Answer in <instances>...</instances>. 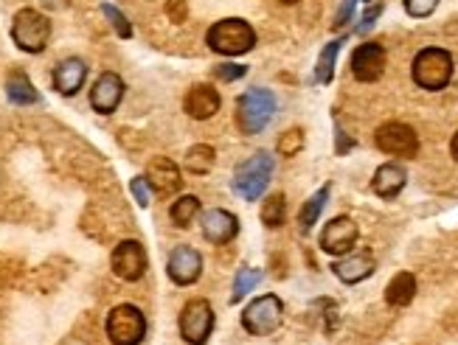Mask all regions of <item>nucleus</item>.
Returning a JSON list of instances; mask_svg holds the SVG:
<instances>
[{"instance_id": "nucleus-7", "label": "nucleus", "mask_w": 458, "mask_h": 345, "mask_svg": "<svg viewBox=\"0 0 458 345\" xmlns=\"http://www.w3.org/2000/svg\"><path fill=\"white\" fill-rule=\"evenodd\" d=\"M282 318H284V303L276 295H261V298L245 306L242 326L253 337H268L282 326Z\"/></svg>"}, {"instance_id": "nucleus-19", "label": "nucleus", "mask_w": 458, "mask_h": 345, "mask_svg": "<svg viewBox=\"0 0 458 345\" xmlns=\"http://www.w3.org/2000/svg\"><path fill=\"white\" fill-rule=\"evenodd\" d=\"M332 272L340 278L343 284H360V281H366V278L374 272V256H371V250L352 253L346 258L335 261Z\"/></svg>"}, {"instance_id": "nucleus-30", "label": "nucleus", "mask_w": 458, "mask_h": 345, "mask_svg": "<svg viewBox=\"0 0 458 345\" xmlns=\"http://www.w3.org/2000/svg\"><path fill=\"white\" fill-rule=\"evenodd\" d=\"M304 150V133L296 126V129H287V133L279 138V155L284 157H292V155H299Z\"/></svg>"}, {"instance_id": "nucleus-10", "label": "nucleus", "mask_w": 458, "mask_h": 345, "mask_svg": "<svg viewBox=\"0 0 458 345\" xmlns=\"http://www.w3.org/2000/svg\"><path fill=\"white\" fill-rule=\"evenodd\" d=\"M110 267L116 272L121 281H138L146 272V250L144 244L136 242V239H127L121 242L116 250H113V258H110Z\"/></svg>"}, {"instance_id": "nucleus-20", "label": "nucleus", "mask_w": 458, "mask_h": 345, "mask_svg": "<svg viewBox=\"0 0 458 345\" xmlns=\"http://www.w3.org/2000/svg\"><path fill=\"white\" fill-rule=\"evenodd\" d=\"M408 183V174L400 163H385L377 172H374V180H371V188L383 200H394V196L405 188Z\"/></svg>"}, {"instance_id": "nucleus-2", "label": "nucleus", "mask_w": 458, "mask_h": 345, "mask_svg": "<svg viewBox=\"0 0 458 345\" xmlns=\"http://www.w3.org/2000/svg\"><path fill=\"white\" fill-rule=\"evenodd\" d=\"M273 112H276V96L270 90H261L253 88L248 93L239 96L237 102V126L242 135H256L261 133L270 121H273Z\"/></svg>"}, {"instance_id": "nucleus-12", "label": "nucleus", "mask_w": 458, "mask_h": 345, "mask_svg": "<svg viewBox=\"0 0 458 345\" xmlns=\"http://www.w3.org/2000/svg\"><path fill=\"white\" fill-rule=\"evenodd\" d=\"M385 71V48L377 42L357 45L352 54V73L357 81H377Z\"/></svg>"}, {"instance_id": "nucleus-22", "label": "nucleus", "mask_w": 458, "mask_h": 345, "mask_svg": "<svg viewBox=\"0 0 458 345\" xmlns=\"http://www.w3.org/2000/svg\"><path fill=\"white\" fill-rule=\"evenodd\" d=\"M6 96H9V102L12 104H35L37 102V90L35 85L28 81V76L23 71H12L9 79H6Z\"/></svg>"}, {"instance_id": "nucleus-35", "label": "nucleus", "mask_w": 458, "mask_h": 345, "mask_svg": "<svg viewBox=\"0 0 458 345\" xmlns=\"http://www.w3.org/2000/svg\"><path fill=\"white\" fill-rule=\"evenodd\" d=\"M380 14H383V4H371L366 9V14H363V20H360V26H357V34H366V31L374 26V20H377Z\"/></svg>"}, {"instance_id": "nucleus-31", "label": "nucleus", "mask_w": 458, "mask_h": 345, "mask_svg": "<svg viewBox=\"0 0 458 345\" xmlns=\"http://www.w3.org/2000/svg\"><path fill=\"white\" fill-rule=\"evenodd\" d=\"M129 191H133L136 203H138L141 208H150V203H152V188H150V180H146V177H136L133 183H129Z\"/></svg>"}, {"instance_id": "nucleus-17", "label": "nucleus", "mask_w": 458, "mask_h": 345, "mask_svg": "<svg viewBox=\"0 0 458 345\" xmlns=\"http://www.w3.org/2000/svg\"><path fill=\"white\" fill-rule=\"evenodd\" d=\"M183 107L194 121H208L220 110V93L211 85H194L183 98Z\"/></svg>"}, {"instance_id": "nucleus-6", "label": "nucleus", "mask_w": 458, "mask_h": 345, "mask_svg": "<svg viewBox=\"0 0 458 345\" xmlns=\"http://www.w3.org/2000/svg\"><path fill=\"white\" fill-rule=\"evenodd\" d=\"M273 177V157L268 152H256L253 157H248L245 163L237 166V174H234V188L239 196L245 200H259L261 191L268 188Z\"/></svg>"}, {"instance_id": "nucleus-21", "label": "nucleus", "mask_w": 458, "mask_h": 345, "mask_svg": "<svg viewBox=\"0 0 458 345\" xmlns=\"http://www.w3.org/2000/svg\"><path fill=\"white\" fill-rule=\"evenodd\" d=\"M416 295V278L411 272H400L391 278V284L385 287V301L391 306H408Z\"/></svg>"}, {"instance_id": "nucleus-37", "label": "nucleus", "mask_w": 458, "mask_h": 345, "mask_svg": "<svg viewBox=\"0 0 458 345\" xmlns=\"http://www.w3.org/2000/svg\"><path fill=\"white\" fill-rule=\"evenodd\" d=\"M40 4H43L45 9H51V12H59V9L68 6V0H40Z\"/></svg>"}, {"instance_id": "nucleus-16", "label": "nucleus", "mask_w": 458, "mask_h": 345, "mask_svg": "<svg viewBox=\"0 0 458 345\" xmlns=\"http://www.w3.org/2000/svg\"><path fill=\"white\" fill-rule=\"evenodd\" d=\"M146 180H150V186L163 194V196H172L183 188V177H180V169L169 157H155L150 163V169H146Z\"/></svg>"}, {"instance_id": "nucleus-24", "label": "nucleus", "mask_w": 458, "mask_h": 345, "mask_svg": "<svg viewBox=\"0 0 458 345\" xmlns=\"http://www.w3.org/2000/svg\"><path fill=\"white\" fill-rule=\"evenodd\" d=\"M340 45H343V40H332V42L321 51V57H318V65H315V81H321V85H330L332 76H335V62H338V54H340Z\"/></svg>"}, {"instance_id": "nucleus-1", "label": "nucleus", "mask_w": 458, "mask_h": 345, "mask_svg": "<svg viewBox=\"0 0 458 345\" xmlns=\"http://www.w3.org/2000/svg\"><path fill=\"white\" fill-rule=\"evenodd\" d=\"M206 42H208L211 51H217L222 57H239V54L253 51L256 31L251 28L248 20L225 18V20H220V23H214V26L208 28Z\"/></svg>"}, {"instance_id": "nucleus-34", "label": "nucleus", "mask_w": 458, "mask_h": 345, "mask_svg": "<svg viewBox=\"0 0 458 345\" xmlns=\"http://www.w3.org/2000/svg\"><path fill=\"white\" fill-rule=\"evenodd\" d=\"M357 4L360 0H343V6L338 9V14H335V28H343L349 20H352V14H354V9H357Z\"/></svg>"}, {"instance_id": "nucleus-32", "label": "nucleus", "mask_w": 458, "mask_h": 345, "mask_svg": "<svg viewBox=\"0 0 458 345\" xmlns=\"http://www.w3.org/2000/svg\"><path fill=\"white\" fill-rule=\"evenodd\" d=\"M439 6V0H405V12L411 14V18H428L433 14Z\"/></svg>"}, {"instance_id": "nucleus-23", "label": "nucleus", "mask_w": 458, "mask_h": 345, "mask_svg": "<svg viewBox=\"0 0 458 345\" xmlns=\"http://www.w3.org/2000/svg\"><path fill=\"white\" fill-rule=\"evenodd\" d=\"M326 200H330V186L318 188V191L304 203V208H301V213H299V225H301V230H309V227H313V225L318 222V217H321V211H323Z\"/></svg>"}, {"instance_id": "nucleus-14", "label": "nucleus", "mask_w": 458, "mask_h": 345, "mask_svg": "<svg viewBox=\"0 0 458 345\" xmlns=\"http://www.w3.org/2000/svg\"><path fill=\"white\" fill-rule=\"evenodd\" d=\"M121 98H124V81L119 73H102L99 79H96V85L90 90V107L96 112H102V115H110V112H116V107L121 104Z\"/></svg>"}, {"instance_id": "nucleus-28", "label": "nucleus", "mask_w": 458, "mask_h": 345, "mask_svg": "<svg viewBox=\"0 0 458 345\" xmlns=\"http://www.w3.org/2000/svg\"><path fill=\"white\" fill-rule=\"evenodd\" d=\"M259 281H261V270H253V267L239 270V272H237V278H234V295H231V301H234V303H239V301L245 298V295L256 289V284H259Z\"/></svg>"}, {"instance_id": "nucleus-39", "label": "nucleus", "mask_w": 458, "mask_h": 345, "mask_svg": "<svg viewBox=\"0 0 458 345\" xmlns=\"http://www.w3.org/2000/svg\"><path fill=\"white\" fill-rule=\"evenodd\" d=\"M282 4H296V0H282Z\"/></svg>"}, {"instance_id": "nucleus-29", "label": "nucleus", "mask_w": 458, "mask_h": 345, "mask_svg": "<svg viewBox=\"0 0 458 345\" xmlns=\"http://www.w3.org/2000/svg\"><path fill=\"white\" fill-rule=\"evenodd\" d=\"M102 14L110 20V26L116 28V34L121 37V40H129L133 37V26H129V20L124 18V14L116 9V6H110V4H102Z\"/></svg>"}, {"instance_id": "nucleus-26", "label": "nucleus", "mask_w": 458, "mask_h": 345, "mask_svg": "<svg viewBox=\"0 0 458 345\" xmlns=\"http://www.w3.org/2000/svg\"><path fill=\"white\" fill-rule=\"evenodd\" d=\"M284 213H287L284 194H270L265 200V205H261V222H265L268 227H282Z\"/></svg>"}, {"instance_id": "nucleus-8", "label": "nucleus", "mask_w": 458, "mask_h": 345, "mask_svg": "<svg viewBox=\"0 0 458 345\" xmlns=\"http://www.w3.org/2000/svg\"><path fill=\"white\" fill-rule=\"evenodd\" d=\"M211 332H214V309H211V303L203 298L189 301L180 311V337L189 345H206Z\"/></svg>"}, {"instance_id": "nucleus-11", "label": "nucleus", "mask_w": 458, "mask_h": 345, "mask_svg": "<svg viewBox=\"0 0 458 345\" xmlns=\"http://www.w3.org/2000/svg\"><path fill=\"white\" fill-rule=\"evenodd\" d=\"M357 242V225L349 217H335L321 234V250L330 256H346Z\"/></svg>"}, {"instance_id": "nucleus-18", "label": "nucleus", "mask_w": 458, "mask_h": 345, "mask_svg": "<svg viewBox=\"0 0 458 345\" xmlns=\"http://www.w3.org/2000/svg\"><path fill=\"white\" fill-rule=\"evenodd\" d=\"M85 79H88V65L76 57L62 59L54 68V88L62 96H76L82 85H85Z\"/></svg>"}, {"instance_id": "nucleus-4", "label": "nucleus", "mask_w": 458, "mask_h": 345, "mask_svg": "<svg viewBox=\"0 0 458 345\" xmlns=\"http://www.w3.org/2000/svg\"><path fill=\"white\" fill-rule=\"evenodd\" d=\"M12 40L20 51L40 54L51 40V20L37 9H20L12 23Z\"/></svg>"}, {"instance_id": "nucleus-9", "label": "nucleus", "mask_w": 458, "mask_h": 345, "mask_svg": "<svg viewBox=\"0 0 458 345\" xmlns=\"http://www.w3.org/2000/svg\"><path fill=\"white\" fill-rule=\"evenodd\" d=\"M374 141H377V146L385 155H394V157H414L419 152L416 133L408 124H400V121L383 124L377 129V135H374Z\"/></svg>"}, {"instance_id": "nucleus-5", "label": "nucleus", "mask_w": 458, "mask_h": 345, "mask_svg": "<svg viewBox=\"0 0 458 345\" xmlns=\"http://www.w3.org/2000/svg\"><path fill=\"white\" fill-rule=\"evenodd\" d=\"M107 337L113 345H141L146 337V318L133 303H121L107 315Z\"/></svg>"}, {"instance_id": "nucleus-33", "label": "nucleus", "mask_w": 458, "mask_h": 345, "mask_svg": "<svg viewBox=\"0 0 458 345\" xmlns=\"http://www.w3.org/2000/svg\"><path fill=\"white\" fill-rule=\"evenodd\" d=\"M245 73H248V68H245V65H234V62H225V65H217V68H214V76L220 81H237Z\"/></svg>"}, {"instance_id": "nucleus-25", "label": "nucleus", "mask_w": 458, "mask_h": 345, "mask_svg": "<svg viewBox=\"0 0 458 345\" xmlns=\"http://www.w3.org/2000/svg\"><path fill=\"white\" fill-rule=\"evenodd\" d=\"M214 160H217L214 150L206 143H198V146H191L189 155H186V169L191 174H208L211 169H214Z\"/></svg>"}, {"instance_id": "nucleus-13", "label": "nucleus", "mask_w": 458, "mask_h": 345, "mask_svg": "<svg viewBox=\"0 0 458 345\" xmlns=\"http://www.w3.org/2000/svg\"><path fill=\"white\" fill-rule=\"evenodd\" d=\"M169 278L177 284V287H189L200 278L203 272V256L183 244V248H175L172 256H169V267H167Z\"/></svg>"}, {"instance_id": "nucleus-3", "label": "nucleus", "mask_w": 458, "mask_h": 345, "mask_svg": "<svg viewBox=\"0 0 458 345\" xmlns=\"http://www.w3.org/2000/svg\"><path fill=\"white\" fill-rule=\"evenodd\" d=\"M414 81L424 90H445L453 79V57L445 48H424L414 59Z\"/></svg>"}, {"instance_id": "nucleus-15", "label": "nucleus", "mask_w": 458, "mask_h": 345, "mask_svg": "<svg viewBox=\"0 0 458 345\" xmlns=\"http://www.w3.org/2000/svg\"><path fill=\"white\" fill-rule=\"evenodd\" d=\"M237 234H239V219L234 213H228L222 208L203 213V236L211 244H228V242H234Z\"/></svg>"}, {"instance_id": "nucleus-36", "label": "nucleus", "mask_w": 458, "mask_h": 345, "mask_svg": "<svg viewBox=\"0 0 458 345\" xmlns=\"http://www.w3.org/2000/svg\"><path fill=\"white\" fill-rule=\"evenodd\" d=\"M167 14H169L172 23H183L186 20V0H169Z\"/></svg>"}, {"instance_id": "nucleus-27", "label": "nucleus", "mask_w": 458, "mask_h": 345, "mask_svg": "<svg viewBox=\"0 0 458 345\" xmlns=\"http://www.w3.org/2000/svg\"><path fill=\"white\" fill-rule=\"evenodd\" d=\"M198 213H200V200H198V196H191V194L189 196H180V200L172 205V222L177 227H189Z\"/></svg>"}, {"instance_id": "nucleus-38", "label": "nucleus", "mask_w": 458, "mask_h": 345, "mask_svg": "<svg viewBox=\"0 0 458 345\" xmlns=\"http://www.w3.org/2000/svg\"><path fill=\"white\" fill-rule=\"evenodd\" d=\"M450 152H453V157H455V163H458V133H455L453 141H450Z\"/></svg>"}]
</instances>
